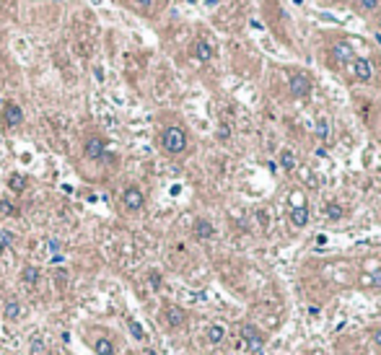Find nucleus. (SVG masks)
Wrapping results in <instances>:
<instances>
[{
	"mask_svg": "<svg viewBox=\"0 0 381 355\" xmlns=\"http://www.w3.org/2000/svg\"><path fill=\"white\" fill-rule=\"evenodd\" d=\"M161 148L171 156H179L187 150V132L179 125H171L161 132Z\"/></svg>",
	"mask_w": 381,
	"mask_h": 355,
	"instance_id": "nucleus-1",
	"label": "nucleus"
},
{
	"mask_svg": "<svg viewBox=\"0 0 381 355\" xmlns=\"http://www.w3.org/2000/svg\"><path fill=\"white\" fill-rule=\"evenodd\" d=\"M161 319H163V324H166L169 329H179V327H184V324H187V314H184V308L169 304V306L161 308Z\"/></svg>",
	"mask_w": 381,
	"mask_h": 355,
	"instance_id": "nucleus-2",
	"label": "nucleus"
},
{
	"mask_svg": "<svg viewBox=\"0 0 381 355\" xmlns=\"http://www.w3.org/2000/svg\"><path fill=\"white\" fill-rule=\"evenodd\" d=\"M241 337H244V342L249 350H259V347L265 345V332L259 329V327H254V324H241Z\"/></svg>",
	"mask_w": 381,
	"mask_h": 355,
	"instance_id": "nucleus-3",
	"label": "nucleus"
},
{
	"mask_svg": "<svg viewBox=\"0 0 381 355\" xmlns=\"http://www.w3.org/2000/svg\"><path fill=\"white\" fill-rule=\"evenodd\" d=\"M290 94L296 99H306L311 94V78L306 73H290Z\"/></svg>",
	"mask_w": 381,
	"mask_h": 355,
	"instance_id": "nucleus-4",
	"label": "nucleus"
},
{
	"mask_svg": "<svg viewBox=\"0 0 381 355\" xmlns=\"http://www.w3.org/2000/svg\"><path fill=\"white\" fill-rule=\"evenodd\" d=\"M122 202H125V208H127V210L138 213V210L145 205V197H143V192H140L138 187H127V190L122 192Z\"/></svg>",
	"mask_w": 381,
	"mask_h": 355,
	"instance_id": "nucleus-5",
	"label": "nucleus"
},
{
	"mask_svg": "<svg viewBox=\"0 0 381 355\" xmlns=\"http://www.w3.org/2000/svg\"><path fill=\"white\" fill-rule=\"evenodd\" d=\"M83 150H86V156H88V158L99 161V158H104V153H107V143H104V140L99 138V135H91V138L86 140Z\"/></svg>",
	"mask_w": 381,
	"mask_h": 355,
	"instance_id": "nucleus-6",
	"label": "nucleus"
},
{
	"mask_svg": "<svg viewBox=\"0 0 381 355\" xmlns=\"http://www.w3.org/2000/svg\"><path fill=\"white\" fill-rule=\"evenodd\" d=\"M3 119H5V125H8V127H18L21 122H24V109H21L18 104L8 101V104H5V109H3Z\"/></svg>",
	"mask_w": 381,
	"mask_h": 355,
	"instance_id": "nucleus-7",
	"label": "nucleus"
},
{
	"mask_svg": "<svg viewBox=\"0 0 381 355\" xmlns=\"http://www.w3.org/2000/svg\"><path fill=\"white\" fill-rule=\"evenodd\" d=\"M3 316H5V319H11V322H18L21 316H24V306H21L13 296L5 298V304H3Z\"/></svg>",
	"mask_w": 381,
	"mask_h": 355,
	"instance_id": "nucleus-8",
	"label": "nucleus"
},
{
	"mask_svg": "<svg viewBox=\"0 0 381 355\" xmlns=\"http://www.w3.org/2000/svg\"><path fill=\"white\" fill-rule=\"evenodd\" d=\"M42 280V270L39 267H34V264H26L24 270H21V283H26V285H34Z\"/></svg>",
	"mask_w": 381,
	"mask_h": 355,
	"instance_id": "nucleus-9",
	"label": "nucleus"
},
{
	"mask_svg": "<svg viewBox=\"0 0 381 355\" xmlns=\"http://www.w3.org/2000/svg\"><path fill=\"white\" fill-rule=\"evenodd\" d=\"M353 70H355V78L358 81H371V63L363 57L353 60Z\"/></svg>",
	"mask_w": 381,
	"mask_h": 355,
	"instance_id": "nucleus-10",
	"label": "nucleus"
},
{
	"mask_svg": "<svg viewBox=\"0 0 381 355\" xmlns=\"http://www.w3.org/2000/svg\"><path fill=\"white\" fill-rule=\"evenodd\" d=\"M290 221H293V226H298V228H303V226L309 223V208L296 205L293 210H290Z\"/></svg>",
	"mask_w": 381,
	"mask_h": 355,
	"instance_id": "nucleus-11",
	"label": "nucleus"
},
{
	"mask_svg": "<svg viewBox=\"0 0 381 355\" xmlns=\"http://www.w3.org/2000/svg\"><path fill=\"white\" fill-rule=\"evenodd\" d=\"M332 55H334V60H337V63H353V49H350L345 42L334 44V47H332Z\"/></svg>",
	"mask_w": 381,
	"mask_h": 355,
	"instance_id": "nucleus-12",
	"label": "nucleus"
},
{
	"mask_svg": "<svg viewBox=\"0 0 381 355\" xmlns=\"http://www.w3.org/2000/svg\"><path fill=\"white\" fill-rule=\"evenodd\" d=\"M94 350L96 355H114V342H111L109 337H96V342H94Z\"/></svg>",
	"mask_w": 381,
	"mask_h": 355,
	"instance_id": "nucleus-13",
	"label": "nucleus"
},
{
	"mask_svg": "<svg viewBox=\"0 0 381 355\" xmlns=\"http://www.w3.org/2000/svg\"><path fill=\"white\" fill-rule=\"evenodd\" d=\"M213 233H215V228H213L210 221H205V218L195 221V236H197V239H210Z\"/></svg>",
	"mask_w": 381,
	"mask_h": 355,
	"instance_id": "nucleus-14",
	"label": "nucleus"
},
{
	"mask_svg": "<svg viewBox=\"0 0 381 355\" xmlns=\"http://www.w3.org/2000/svg\"><path fill=\"white\" fill-rule=\"evenodd\" d=\"M195 57L200 60V63H207V60L213 57V47H210V44H207L205 39L195 42Z\"/></svg>",
	"mask_w": 381,
	"mask_h": 355,
	"instance_id": "nucleus-15",
	"label": "nucleus"
},
{
	"mask_svg": "<svg viewBox=\"0 0 381 355\" xmlns=\"http://www.w3.org/2000/svg\"><path fill=\"white\" fill-rule=\"evenodd\" d=\"M223 339H226V329H223L221 324H213V327L207 329V342H210V345H221Z\"/></svg>",
	"mask_w": 381,
	"mask_h": 355,
	"instance_id": "nucleus-16",
	"label": "nucleus"
},
{
	"mask_svg": "<svg viewBox=\"0 0 381 355\" xmlns=\"http://www.w3.org/2000/svg\"><path fill=\"white\" fill-rule=\"evenodd\" d=\"M8 187L13 192H24V187H26V179L21 177V174H11V179H8Z\"/></svg>",
	"mask_w": 381,
	"mask_h": 355,
	"instance_id": "nucleus-17",
	"label": "nucleus"
},
{
	"mask_svg": "<svg viewBox=\"0 0 381 355\" xmlns=\"http://www.w3.org/2000/svg\"><path fill=\"white\" fill-rule=\"evenodd\" d=\"M324 213H327V218H330V221H340V218H342V208L337 205V202H327Z\"/></svg>",
	"mask_w": 381,
	"mask_h": 355,
	"instance_id": "nucleus-18",
	"label": "nucleus"
},
{
	"mask_svg": "<svg viewBox=\"0 0 381 355\" xmlns=\"http://www.w3.org/2000/svg\"><path fill=\"white\" fill-rule=\"evenodd\" d=\"M127 327H130V332H132V337H135V339H145V329L140 327L132 316H127Z\"/></svg>",
	"mask_w": 381,
	"mask_h": 355,
	"instance_id": "nucleus-19",
	"label": "nucleus"
},
{
	"mask_svg": "<svg viewBox=\"0 0 381 355\" xmlns=\"http://www.w3.org/2000/svg\"><path fill=\"white\" fill-rule=\"evenodd\" d=\"M280 163H283V169H286V171H290V169L296 166L293 153H290V150H283V153H280Z\"/></svg>",
	"mask_w": 381,
	"mask_h": 355,
	"instance_id": "nucleus-20",
	"label": "nucleus"
},
{
	"mask_svg": "<svg viewBox=\"0 0 381 355\" xmlns=\"http://www.w3.org/2000/svg\"><path fill=\"white\" fill-rule=\"evenodd\" d=\"M11 241H13V233L11 231H0V254L11 246Z\"/></svg>",
	"mask_w": 381,
	"mask_h": 355,
	"instance_id": "nucleus-21",
	"label": "nucleus"
},
{
	"mask_svg": "<svg viewBox=\"0 0 381 355\" xmlns=\"http://www.w3.org/2000/svg\"><path fill=\"white\" fill-rule=\"evenodd\" d=\"M317 132H319V138H327V135H330V122H327L324 117L319 119V125H317Z\"/></svg>",
	"mask_w": 381,
	"mask_h": 355,
	"instance_id": "nucleus-22",
	"label": "nucleus"
},
{
	"mask_svg": "<svg viewBox=\"0 0 381 355\" xmlns=\"http://www.w3.org/2000/svg\"><path fill=\"white\" fill-rule=\"evenodd\" d=\"M358 5H361L363 11H376L379 8V0H358Z\"/></svg>",
	"mask_w": 381,
	"mask_h": 355,
	"instance_id": "nucleus-23",
	"label": "nucleus"
},
{
	"mask_svg": "<svg viewBox=\"0 0 381 355\" xmlns=\"http://www.w3.org/2000/svg\"><path fill=\"white\" fill-rule=\"evenodd\" d=\"M0 210H3L5 215H16V208H13L8 200H0Z\"/></svg>",
	"mask_w": 381,
	"mask_h": 355,
	"instance_id": "nucleus-24",
	"label": "nucleus"
},
{
	"mask_svg": "<svg viewBox=\"0 0 381 355\" xmlns=\"http://www.w3.org/2000/svg\"><path fill=\"white\" fill-rule=\"evenodd\" d=\"M148 280H151L153 288H161V275L159 273H148Z\"/></svg>",
	"mask_w": 381,
	"mask_h": 355,
	"instance_id": "nucleus-25",
	"label": "nucleus"
},
{
	"mask_svg": "<svg viewBox=\"0 0 381 355\" xmlns=\"http://www.w3.org/2000/svg\"><path fill=\"white\" fill-rule=\"evenodd\" d=\"M132 3L138 5V8H143V11H151V5H153V0H132Z\"/></svg>",
	"mask_w": 381,
	"mask_h": 355,
	"instance_id": "nucleus-26",
	"label": "nucleus"
},
{
	"mask_svg": "<svg viewBox=\"0 0 381 355\" xmlns=\"http://www.w3.org/2000/svg\"><path fill=\"white\" fill-rule=\"evenodd\" d=\"M376 342L381 345V329H379V335H376Z\"/></svg>",
	"mask_w": 381,
	"mask_h": 355,
	"instance_id": "nucleus-27",
	"label": "nucleus"
}]
</instances>
